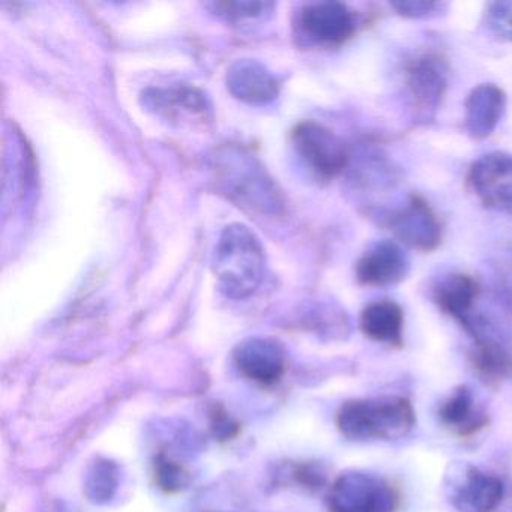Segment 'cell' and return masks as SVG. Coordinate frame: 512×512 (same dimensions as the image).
Returning a JSON list of instances; mask_svg holds the SVG:
<instances>
[{"label":"cell","instance_id":"cell-1","mask_svg":"<svg viewBox=\"0 0 512 512\" xmlns=\"http://www.w3.org/2000/svg\"><path fill=\"white\" fill-rule=\"evenodd\" d=\"M218 187L242 208L263 215L283 211V199L265 167L244 149L224 146L212 157Z\"/></svg>","mask_w":512,"mask_h":512},{"label":"cell","instance_id":"cell-2","mask_svg":"<svg viewBox=\"0 0 512 512\" xmlns=\"http://www.w3.org/2000/svg\"><path fill=\"white\" fill-rule=\"evenodd\" d=\"M212 269L224 295L232 299L253 295L265 271V251L259 238L244 224H230L218 239Z\"/></svg>","mask_w":512,"mask_h":512},{"label":"cell","instance_id":"cell-3","mask_svg":"<svg viewBox=\"0 0 512 512\" xmlns=\"http://www.w3.org/2000/svg\"><path fill=\"white\" fill-rule=\"evenodd\" d=\"M415 409L407 398H361L346 401L337 413V427L346 439L397 440L415 427Z\"/></svg>","mask_w":512,"mask_h":512},{"label":"cell","instance_id":"cell-4","mask_svg":"<svg viewBox=\"0 0 512 512\" xmlns=\"http://www.w3.org/2000/svg\"><path fill=\"white\" fill-rule=\"evenodd\" d=\"M332 512H394L397 496L382 478L364 472H347L329 493Z\"/></svg>","mask_w":512,"mask_h":512},{"label":"cell","instance_id":"cell-5","mask_svg":"<svg viewBox=\"0 0 512 512\" xmlns=\"http://www.w3.org/2000/svg\"><path fill=\"white\" fill-rule=\"evenodd\" d=\"M292 142L299 157L322 178H335L349 163L344 143L319 122L304 121L296 125Z\"/></svg>","mask_w":512,"mask_h":512},{"label":"cell","instance_id":"cell-6","mask_svg":"<svg viewBox=\"0 0 512 512\" xmlns=\"http://www.w3.org/2000/svg\"><path fill=\"white\" fill-rule=\"evenodd\" d=\"M470 190L491 211L512 215V155L490 152L482 155L469 170Z\"/></svg>","mask_w":512,"mask_h":512},{"label":"cell","instance_id":"cell-7","mask_svg":"<svg viewBox=\"0 0 512 512\" xmlns=\"http://www.w3.org/2000/svg\"><path fill=\"white\" fill-rule=\"evenodd\" d=\"M299 28L311 43L338 46L355 34L356 17L341 2H316L302 8Z\"/></svg>","mask_w":512,"mask_h":512},{"label":"cell","instance_id":"cell-8","mask_svg":"<svg viewBox=\"0 0 512 512\" xmlns=\"http://www.w3.org/2000/svg\"><path fill=\"white\" fill-rule=\"evenodd\" d=\"M389 227L407 247L428 253L439 247L442 229L433 209L421 197H410L403 209L392 215Z\"/></svg>","mask_w":512,"mask_h":512},{"label":"cell","instance_id":"cell-9","mask_svg":"<svg viewBox=\"0 0 512 512\" xmlns=\"http://www.w3.org/2000/svg\"><path fill=\"white\" fill-rule=\"evenodd\" d=\"M406 85L413 110L424 119L430 118L439 109L448 88L445 62L430 55L416 59L407 70Z\"/></svg>","mask_w":512,"mask_h":512},{"label":"cell","instance_id":"cell-10","mask_svg":"<svg viewBox=\"0 0 512 512\" xmlns=\"http://www.w3.org/2000/svg\"><path fill=\"white\" fill-rule=\"evenodd\" d=\"M410 271L409 257L394 241H380L356 263V280L361 286L391 287L406 280Z\"/></svg>","mask_w":512,"mask_h":512},{"label":"cell","instance_id":"cell-11","mask_svg":"<svg viewBox=\"0 0 512 512\" xmlns=\"http://www.w3.org/2000/svg\"><path fill=\"white\" fill-rule=\"evenodd\" d=\"M235 362L239 370L254 382L272 385L283 376L286 356L278 341L271 338H248L235 349Z\"/></svg>","mask_w":512,"mask_h":512},{"label":"cell","instance_id":"cell-12","mask_svg":"<svg viewBox=\"0 0 512 512\" xmlns=\"http://www.w3.org/2000/svg\"><path fill=\"white\" fill-rule=\"evenodd\" d=\"M226 80L233 97L254 106L272 103L280 94L277 77L253 59L236 61L227 71Z\"/></svg>","mask_w":512,"mask_h":512},{"label":"cell","instance_id":"cell-13","mask_svg":"<svg viewBox=\"0 0 512 512\" xmlns=\"http://www.w3.org/2000/svg\"><path fill=\"white\" fill-rule=\"evenodd\" d=\"M506 95L493 83L476 86L464 104V127L472 139L490 137L502 121Z\"/></svg>","mask_w":512,"mask_h":512},{"label":"cell","instance_id":"cell-14","mask_svg":"<svg viewBox=\"0 0 512 512\" xmlns=\"http://www.w3.org/2000/svg\"><path fill=\"white\" fill-rule=\"evenodd\" d=\"M505 487L497 476L470 467L452 496L460 512H491L502 502Z\"/></svg>","mask_w":512,"mask_h":512},{"label":"cell","instance_id":"cell-15","mask_svg":"<svg viewBox=\"0 0 512 512\" xmlns=\"http://www.w3.org/2000/svg\"><path fill=\"white\" fill-rule=\"evenodd\" d=\"M359 323L365 337L376 343H403L404 313L394 301L371 302L362 310Z\"/></svg>","mask_w":512,"mask_h":512},{"label":"cell","instance_id":"cell-16","mask_svg":"<svg viewBox=\"0 0 512 512\" xmlns=\"http://www.w3.org/2000/svg\"><path fill=\"white\" fill-rule=\"evenodd\" d=\"M478 290V284L469 275H448L434 289V302L463 326L473 314Z\"/></svg>","mask_w":512,"mask_h":512},{"label":"cell","instance_id":"cell-17","mask_svg":"<svg viewBox=\"0 0 512 512\" xmlns=\"http://www.w3.org/2000/svg\"><path fill=\"white\" fill-rule=\"evenodd\" d=\"M146 104L160 113H182L203 115L208 109L202 92L194 88L154 89L146 94Z\"/></svg>","mask_w":512,"mask_h":512},{"label":"cell","instance_id":"cell-18","mask_svg":"<svg viewBox=\"0 0 512 512\" xmlns=\"http://www.w3.org/2000/svg\"><path fill=\"white\" fill-rule=\"evenodd\" d=\"M475 398H473L472 391L467 386H458L451 397L440 406L439 418L446 427L454 428L460 434H467L470 431L476 430V427L481 425V422L476 421Z\"/></svg>","mask_w":512,"mask_h":512},{"label":"cell","instance_id":"cell-19","mask_svg":"<svg viewBox=\"0 0 512 512\" xmlns=\"http://www.w3.org/2000/svg\"><path fill=\"white\" fill-rule=\"evenodd\" d=\"M118 485V472L115 464L110 461L95 464L94 470L88 479L89 496L95 502L110 500Z\"/></svg>","mask_w":512,"mask_h":512},{"label":"cell","instance_id":"cell-20","mask_svg":"<svg viewBox=\"0 0 512 512\" xmlns=\"http://www.w3.org/2000/svg\"><path fill=\"white\" fill-rule=\"evenodd\" d=\"M485 22L494 37L512 43V2H494L488 5Z\"/></svg>","mask_w":512,"mask_h":512},{"label":"cell","instance_id":"cell-21","mask_svg":"<svg viewBox=\"0 0 512 512\" xmlns=\"http://www.w3.org/2000/svg\"><path fill=\"white\" fill-rule=\"evenodd\" d=\"M217 16L227 20L254 19L263 16L272 8L268 2H218L208 5Z\"/></svg>","mask_w":512,"mask_h":512},{"label":"cell","instance_id":"cell-22","mask_svg":"<svg viewBox=\"0 0 512 512\" xmlns=\"http://www.w3.org/2000/svg\"><path fill=\"white\" fill-rule=\"evenodd\" d=\"M157 479L161 488L172 493V491H178L184 487L187 475L181 466L173 463L169 458L160 457L157 461Z\"/></svg>","mask_w":512,"mask_h":512},{"label":"cell","instance_id":"cell-23","mask_svg":"<svg viewBox=\"0 0 512 512\" xmlns=\"http://www.w3.org/2000/svg\"><path fill=\"white\" fill-rule=\"evenodd\" d=\"M391 7L397 11L400 16L409 17V19H421L433 13L437 7L433 2H422V0H412V2H394Z\"/></svg>","mask_w":512,"mask_h":512},{"label":"cell","instance_id":"cell-24","mask_svg":"<svg viewBox=\"0 0 512 512\" xmlns=\"http://www.w3.org/2000/svg\"><path fill=\"white\" fill-rule=\"evenodd\" d=\"M212 428H214L215 436L226 440L235 436L236 431H238V424L233 422V419L227 416L226 412L217 410V412L214 413V424H212Z\"/></svg>","mask_w":512,"mask_h":512}]
</instances>
